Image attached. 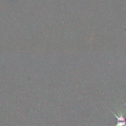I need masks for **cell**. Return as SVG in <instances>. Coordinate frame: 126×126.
<instances>
[{
  "label": "cell",
  "mask_w": 126,
  "mask_h": 126,
  "mask_svg": "<svg viewBox=\"0 0 126 126\" xmlns=\"http://www.w3.org/2000/svg\"><path fill=\"white\" fill-rule=\"evenodd\" d=\"M117 119V123L115 126H126V120L124 117L123 114L122 112H120L119 113V116L116 115L113 112L110 110Z\"/></svg>",
  "instance_id": "obj_1"
}]
</instances>
